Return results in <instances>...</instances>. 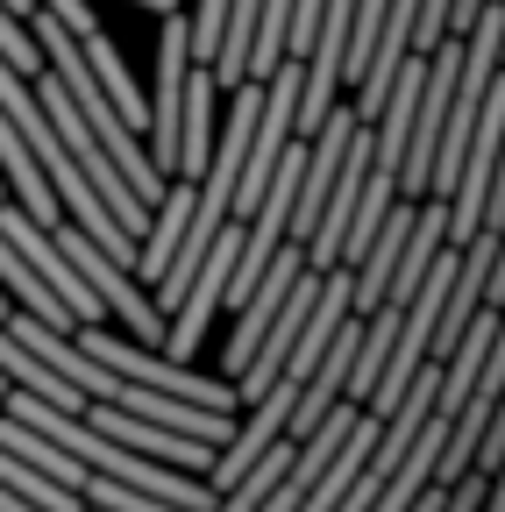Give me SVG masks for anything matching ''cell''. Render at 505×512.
Masks as SVG:
<instances>
[{
	"label": "cell",
	"instance_id": "obj_1",
	"mask_svg": "<svg viewBox=\"0 0 505 512\" xmlns=\"http://www.w3.org/2000/svg\"><path fill=\"white\" fill-rule=\"evenodd\" d=\"M0 235H8V249L22 256V264H29V271H36L50 292H57V306H65V313L79 320V328H100V313H107V306H100V299L79 285V271L65 264V249H57V235H50L43 221H29L15 200H0Z\"/></svg>",
	"mask_w": 505,
	"mask_h": 512
},
{
	"label": "cell",
	"instance_id": "obj_2",
	"mask_svg": "<svg viewBox=\"0 0 505 512\" xmlns=\"http://www.w3.org/2000/svg\"><path fill=\"white\" fill-rule=\"evenodd\" d=\"M449 249V228H441V200H420L413 207V228H406V242H399V264H392V278H385V306H406L413 299V285L427 278V264Z\"/></svg>",
	"mask_w": 505,
	"mask_h": 512
},
{
	"label": "cell",
	"instance_id": "obj_3",
	"mask_svg": "<svg viewBox=\"0 0 505 512\" xmlns=\"http://www.w3.org/2000/svg\"><path fill=\"white\" fill-rule=\"evenodd\" d=\"M0 377H8L15 384V392H29V399H43V406H57V413H86L93 399L79 392V384H65V377H57L36 349H22L8 328H0Z\"/></svg>",
	"mask_w": 505,
	"mask_h": 512
},
{
	"label": "cell",
	"instance_id": "obj_4",
	"mask_svg": "<svg viewBox=\"0 0 505 512\" xmlns=\"http://www.w3.org/2000/svg\"><path fill=\"white\" fill-rule=\"evenodd\" d=\"M0 185H8V200L29 214V221H65V214H57V192L43 185V171H36V157H29V143L15 136V121L8 114H0Z\"/></svg>",
	"mask_w": 505,
	"mask_h": 512
},
{
	"label": "cell",
	"instance_id": "obj_5",
	"mask_svg": "<svg viewBox=\"0 0 505 512\" xmlns=\"http://www.w3.org/2000/svg\"><path fill=\"white\" fill-rule=\"evenodd\" d=\"M0 448H8V456H22L29 470H43V477H50L57 491H86V477H93V470H86V463H72V456H65L57 441H43L36 427L8 420V413H0Z\"/></svg>",
	"mask_w": 505,
	"mask_h": 512
},
{
	"label": "cell",
	"instance_id": "obj_6",
	"mask_svg": "<svg viewBox=\"0 0 505 512\" xmlns=\"http://www.w3.org/2000/svg\"><path fill=\"white\" fill-rule=\"evenodd\" d=\"M285 8L292 0H257V29H249L242 79H271V64H285Z\"/></svg>",
	"mask_w": 505,
	"mask_h": 512
},
{
	"label": "cell",
	"instance_id": "obj_7",
	"mask_svg": "<svg viewBox=\"0 0 505 512\" xmlns=\"http://www.w3.org/2000/svg\"><path fill=\"white\" fill-rule=\"evenodd\" d=\"M221 15H228V0H200V8L185 15V29H193V64H214V43H221Z\"/></svg>",
	"mask_w": 505,
	"mask_h": 512
},
{
	"label": "cell",
	"instance_id": "obj_8",
	"mask_svg": "<svg viewBox=\"0 0 505 512\" xmlns=\"http://www.w3.org/2000/svg\"><path fill=\"white\" fill-rule=\"evenodd\" d=\"M36 8H43L57 29H72V36H93V29H100V15L86 8V0H36Z\"/></svg>",
	"mask_w": 505,
	"mask_h": 512
},
{
	"label": "cell",
	"instance_id": "obj_9",
	"mask_svg": "<svg viewBox=\"0 0 505 512\" xmlns=\"http://www.w3.org/2000/svg\"><path fill=\"white\" fill-rule=\"evenodd\" d=\"M477 512H505V491H498V477L484 484V505H477Z\"/></svg>",
	"mask_w": 505,
	"mask_h": 512
},
{
	"label": "cell",
	"instance_id": "obj_10",
	"mask_svg": "<svg viewBox=\"0 0 505 512\" xmlns=\"http://www.w3.org/2000/svg\"><path fill=\"white\" fill-rule=\"evenodd\" d=\"M136 8H157V15H171V8H178V0H136Z\"/></svg>",
	"mask_w": 505,
	"mask_h": 512
},
{
	"label": "cell",
	"instance_id": "obj_11",
	"mask_svg": "<svg viewBox=\"0 0 505 512\" xmlns=\"http://www.w3.org/2000/svg\"><path fill=\"white\" fill-rule=\"evenodd\" d=\"M8 313H15V306H8V299H0V320H8Z\"/></svg>",
	"mask_w": 505,
	"mask_h": 512
},
{
	"label": "cell",
	"instance_id": "obj_12",
	"mask_svg": "<svg viewBox=\"0 0 505 512\" xmlns=\"http://www.w3.org/2000/svg\"><path fill=\"white\" fill-rule=\"evenodd\" d=\"M0 200H8V185H0Z\"/></svg>",
	"mask_w": 505,
	"mask_h": 512
}]
</instances>
